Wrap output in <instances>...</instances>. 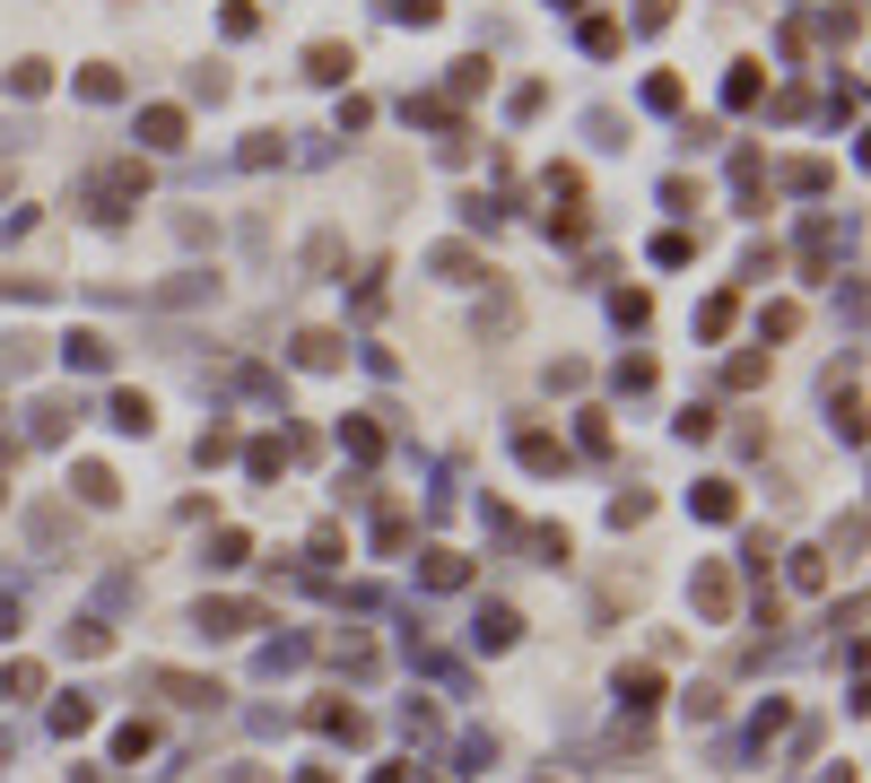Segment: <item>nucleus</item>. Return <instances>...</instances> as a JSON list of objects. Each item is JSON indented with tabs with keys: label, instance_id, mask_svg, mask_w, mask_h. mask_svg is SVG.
Segmentation results:
<instances>
[{
	"label": "nucleus",
	"instance_id": "obj_9",
	"mask_svg": "<svg viewBox=\"0 0 871 783\" xmlns=\"http://www.w3.org/2000/svg\"><path fill=\"white\" fill-rule=\"evenodd\" d=\"M70 366H88V374H97V366H105V339L79 332V339H70Z\"/></svg>",
	"mask_w": 871,
	"mask_h": 783
},
{
	"label": "nucleus",
	"instance_id": "obj_10",
	"mask_svg": "<svg viewBox=\"0 0 871 783\" xmlns=\"http://www.w3.org/2000/svg\"><path fill=\"white\" fill-rule=\"evenodd\" d=\"M392 18H418V26H427V18H436V0H392Z\"/></svg>",
	"mask_w": 871,
	"mask_h": 783
},
{
	"label": "nucleus",
	"instance_id": "obj_11",
	"mask_svg": "<svg viewBox=\"0 0 871 783\" xmlns=\"http://www.w3.org/2000/svg\"><path fill=\"white\" fill-rule=\"evenodd\" d=\"M558 9H567V0H558Z\"/></svg>",
	"mask_w": 871,
	"mask_h": 783
},
{
	"label": "nucleus",
	"instance_id": "obj_2",
	"mask_svg": "<svg viewBox=\"0 0 871 783\" xmlns=\"http://www.w3.org/2000/svg\"><path fill=\"white\" fill-rule=\"evenodd\" d=\"M253 618H261V609H245V601H210V609H201V627H210V636H245Z\"/></svg>",
	"mask_w": 871,
	"mask_h": 783
},
{
	"label": "nucleus",
	"instance_id": "obj_6",
	"mask_svg": "<svg viewBox=\"0 0 871 783\" xmlns=\"http://www.w3.org/2000/svg\"><path fill=\"white\" fill-rule=\"evenodd\" d=\"M297 357H305V366H340V339H332V332H305V339H297Z\"/></svg>",
	"mask_w": 871,
	"mask_h": 783
},
{
	"label": "nucleus",
	"instance_id": "obj_3",
	"mask_svg": "<svg viewBox=\"0 0 871 783\" xmlns=\"http://www.w3.org/2000/svg\"><path fill=\"white\" fill-rule=\"evenodd\" d=\"M139 183H148L139 166H105V175H97V201H105V219H114V201H131Z\"/></svg>",
	"mask_w": 871,
	"mask_h": 783
},
{
	"label": "nucleus",
	"instance_id": "obj_4",
	"mask_svg": "<svg viewBox=\"0 0 871 783\" xmlns=\"http://www.w3.org/2000/svg\"><path fill=\"white\" fill-rule=\"evenodd\" d=\"M305 70H314V79H349L358 61H349V44H314V53H305Z\"/></svg>",
	"mask_w": 871,
	"mask_h": 783
},
{
	"label": "nucleus",
	"instance_id": "obj_5",
	"mask_svg": "<svg viewBox=\"0 0 871 783\" xmlns=\"http://www.w3.org/2000/svg\"><path fill=\"white\" fill-rule=\"evenodd\" d=\"M114 427H123V436H148V401H139V392H114Z\"/></svg>",
	"mask_w": 871,
	"mask_h": 783
},
{
	"label": "nucleus",
	"instance_id": "obj_8",
	"mask_svg": "<svg viewBox=\"0 0 871 783\" xmlns=\"http://www.w3.org/2000/svg\"><path fill=\"white\" fill-rule=\"evenodd\" d=\"M79 97H97V105H105V97H123V79H114V70H79Z\"/></svg>",
	"mask_w": 871,
	"mask_h": 783
},
{
	"label": "nucleus",
	"instance_id": "obj_7",
	"mask_svg": "<svg viewBox=\"0 0 871 783\" xmlns=\"http://www.w3.org/2000/svg\"><path fill=\"white\" fill-rule=\"evenodd\" d=\"M480 645H514V609H480Z\"/></svg>",
	"mask_w": 871,
	"mask_h": 783
},
{
	"label": "nucleus",
	"instance_id": "obj_1",
	"mask_svg": "<svg viewBox=\"0 0 871 783\" xmlns=\"http://www.w3.org/2000/svg\"><path fill=\"white\" fill-rule=\"evenodd\" d=\"M139 139H148V148H183V113H175V105H148V113H139Z\"/></svg>",
	"mask_w": 871,
	"mask_h": 783
}]
</instances>
